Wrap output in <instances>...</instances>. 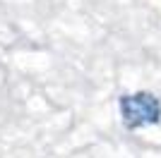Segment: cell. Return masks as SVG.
<instances>
[{"instance_id":"cell-1","label":"cell","mask_w":161,"mask_h":158,"mask_svg":"<svg viewBox=\"0 0 161 158\" xmlns=\"http://www.w3.org/2000/svg\"><path fill=\"white\" fill-rule=\"evenodd\" d=\"M118 110H120V120L125 129L130 132L161 122V101L152 91L123 93L118 98Z\"/></svg>"}]
</instances>
